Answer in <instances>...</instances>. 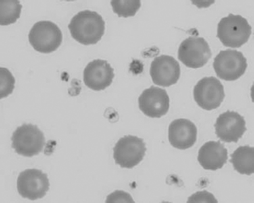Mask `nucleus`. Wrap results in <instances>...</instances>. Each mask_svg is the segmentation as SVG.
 <instances>
[{"label": "nucleus", "mask_w": 254, "mask_h": 203, "mask_svg": "<svg viewBox=\"0 0 254 203\" xmlns=\"http://www.w3.org/2000/svg\"><path fill=\"white\" fill-rule=\"evenodd\" d=\"M246 120L234 111H227L219 115L214 124L215 134L224 143H238L245 133Z\"/></svg>", "instance_id": "obj_11"}, {"label": "nucleus", "mask_w": 254, "mask_h": 203, "mask_svg": "<svg viewBox=\"0 0 254 203\" xmlns=\"http://www.w3.org/2000/svg\"><path fill=\"white\" fill-rule=\"evenodd\" d=\"M231 163L242 175H251L254 172V149L249 146L238 147L231 154Z\"/></svg>", "instance_id": "obj_16"}, {"label": "nucleus", "mask_w": 254, "mask_h": 203, "mask_svg": "<svg viewBox=\"0 0 254 203\" xmlns=\"http://www.w3.org/2000/svg\"><path fill=\"white\" fill-rule=\"evenodd\" d=\"M115 78L114 69L107 60L97 59L88 63L84 68L83 81L94 91H104L111 85Z\"/></svg>", "instance_id": "obj_13"}, {"label": "nucleus", "mask_w": 254, "mask_h": 203, "mask_svg": "<svg viewBox=\"0 0 254 203\" xmlns=\"http://www.w3.org/2000/svg\"><path fill=\"white\" fill-rule=\"evenodd\" d=\"M146 151L143 139L136 136H125L119 140L113 148V158L121 168L130 169L143 160Z\"/></svg>", "instance_id": "obj_5"}, {"label": "nucleus", "mask_w": 254, "mask_h": 203, "mask_svg": "<svg viewBox=\"0 0 254 203\" xmlns=\"http://www.w3.org/2000/svg\"><path fill=\"white\" fill-rule=\"evenodd\" d=\"M190 202L217 203V201L211 193L204 191L196 193L192 195V196H190L188 201V203Z\"/></svg>", "instance_id": "obj_21"}, {"label": "nucleus", "mask_w": 254, "mask_h": 203, "mask_svg": "<svg viewBox=\"0 0 254 203\" xmlns=\"http://www.w3.org/2000/svg\"><path fill=\"white\" fill-rule=\"evenodd\" d=\"M211 51L203 38L190 36L181 43L178 58L187 67L199 68L205 66L211 58Z\"/></svg>", "instance_id": "obj_7"}, {"label": "nucleus", "mask_w": 254, "mask_h": 203, "mask_svg": "<svg viewBox=\"0 0 254 203\" xmlns=\"http://www.w3.org/2000/svg\"><path fill=\"white\" fill-rule=\"evenodd\" d=\"M215 73L221 79L235 81L245 74L247 59L241 51L228 49L221 51L213 62Z\"/></svg>", "instance_id": "obj_6"}, {"label": "nucleus", "mask_w": 254, "mask_h": 203, "mask_svg": "<svg viewBox=\"0 0 254 203\" xmlns=\"http://www.w3.org/2000/svg\"><path fill=\"white\" fill-rule=\"evenodd\" d=\"M71 36L83 45H93L101 40L105 31L103 17L94 11H81L71 19L68 24Z\"/></svg>", "instance_id": "obj_1"}, {"label": "nucleus", "mask_w": 254, "mask_h": 203, "mask_svg": "<svg viewBox=\"0 0 254 203\" xmlns=\"http://www.w3.org/2000/svg\"><path fill=\"white\" fill-rule=\"evenodd\" d=\"M197 129L193 122L180 118L171 122L169 127V141L171 146L180 150H186L195 145Z\"/></svg>", "instance_id": "obj_14"}, {"label": "nucleus", "mask_w": 254, "mask_h": 203, "mask_svg": "<svg viewBox=\"0 0 254 203\" xmlns=\"http://www.w3.org/2000/svg\"><path fill=\"white\" fill-rule=\"evenodd\" d=\"M138 102L140 110L150 118L162 117L170 107V99L166 91L156 86L143 91Z\"/></svg>", "instance_id": "obj_10"}, {"label": "nucleus", "mask_w": 254, "mask_h": 203, "mask_svg": "<svg viewBox=\"0 0 254 203\" xmlns=\"http://www.w3.org/2000/svg\"><path fill=\"white\" fill-rule=\"evenodd\" d=\"M29 42L35 51L50 53L57 51L63 42L61 29L51 21L36 22L28 34Z\"/></svg>", "instance_id": "obj_4"}, {"label": "nucleus", "mask_w": 254, "mask_h": 203, "mask_svg": "<svg viewBox=\"0 0 254 203\" xmlns=\"http://www.w3.org/2000/svg\"><path fill=\"white\" fill-rule=\"evenodd\" d=\"M134 203L132 199L128 193L123 191H116L114 193H111L107 197L106 203Z\"/></svg>", "instance_id": "obj_20"}, {"label": "nucleus", "mask_w": 254, "mask_h": 203, "mask_svg": "<svg viewBox=\"0 0 254 203\" xmlns=\"http://www.w3.org/2000/svg\"><path fill=\"white\" fill-rule=\"evenodd\" d=\"M111 4L112 5L113 11L118 15L119 18H128L135 16L141 6L140 0L112 1Z\"/></svg>", "instance_id": "obj_18"}, {"label": "nucleus", "mask_w": 254, "mask_h": 203, "mask_svg": "<svg viewBox=\"0 0 254 203\" xmlns=\"http://www.w3.org/2000/svg\"><path fill=\"white\" fill-rule=\"evenodd\" d=\"M22 5L19 1H4L0 2V24L8 26L14 24L20 17Z\"/></svg>", "instance_id": "obj_17"}, {"label": "nucleus", "mask_w": 254, "mask_h": 203, "mask_svg": "<svg viewBox=\"0 0 254 203\" xmlns=\"http://www.w3.org/2000/svg\"><path fill=\"white\" fill-rule=\"evenodd\" d=\"M150 75L153 83L162 87H169L178 82L181 76L180 65L172 56L162 55L151 62Z\"/></svg>", "instance_id": "obj_12"}, {"label": "nucleus", "mask_w": 254, "mask_h": 203, "mask_svg": "<svg viewBox=\"0 0 254 203\" xmlns=\"http://www.w3.org/2000/svg\"><path fill=\"white\" fill-rule=\"evenodd\" d=\"M0 99L8 97L13 93L15 87V78L8 69L0 68Z\"/></svg>", "instance_id": "obj_19"}, {"label": "nucleus", "mask_w": 254, "mask_h": 203, "mask_svg": "<svg viewBox=\"0 0 254 203\" xmlns=\"http://www.w3.org/2000/svg\"><path fill=\"white\" fill-rule=\"evenodd\" d=\"M11 147L17 154L32 157L39 154L46 145L44 133L37 126L24 124L18 126L11 138Z\"/></svg>", "instance_id": "obj_3"}, {"label": "nucleus", "mask_w": 254, "mask_h": 203, "mask_svg": "<svg viewBox=\"0 0 254 203\" xmlns=\"http://www.w3.org/2000/svg\"><path fill=\"white\" fill-rule=\"evenodd\" d=\"M252 34V27L240 15L230 13L217 26V38L226 47L238 49L247 43Z\"/></svg>", "instance_id": "obj_2"}, {"label": "nucleus", "mask_w": 254, "mask_h": 203, "mask_svg": "<svg viewBox=\"0 0 254 203\" xmlns=\"http://www.w3.org/2000/svg\"><path fill=\"white\" fill-rule=\"evenodd\" d=\"M17 189L23 198L37 200L43 198L49 191V179L42 170L35 168L26 169L18 176Z\"/></svg>", "instance_id": "obj_8"}, {"label": "nucleus", "mask_w": 254, "mask_h": 203, "mask_svg": "<svg viewBox=\"0 0 254 203\" xmlns=\"http://www.w3.org/2000/svg\"><path fill=\"white\" fill-rule=\"evenodd\" d=\"M228 159V150L220 141H209L204 144L198 152L197 160L205 170L221 169Z\"/></svg>", "instance_id": "obj_15"}, {"label": "nucleus", "mask_w": 254, "mask_h": 203, "mask_svg": "<svg viewBox=\"0 0 254 203\" xmlns=\"http://www.w3.org/2000/svg\"><path fill=\"white\" fill-rule=\"evenodd\" d=\"M193 97L201 108L205 110H214L219 108L224 101V86L213 76L202 78L194 87Z\"/></svg>", "instance_id": "obj_9"}]
</instances>
